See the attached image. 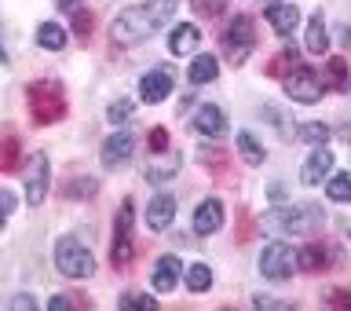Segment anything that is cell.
<instances>
[{"label":"cell","instance_id":"obj_40","mask_svg":"<svg viewBox=\"0 0 351 311\" xmlns=\"http://www.w3.org/2000/svg\"><path fill=\"white\" fill-rule=\"evenodd\" d=\"M48 308H51V311H66V308H70V301H66V297H51Z\"/></svg>","mask_w":351,"mask_h":311},{"label":"cell","instance_id":"obj_8","mask_svg":"<svg viewBox=\"0 0 351 311\" xmlns=\"http://www.w3.org/2000/svg\"><path fill=\"white\" fill-rule=\"evenodd\" d=\"M132 257H136V246H132V202H125L117 213V224H114V249H110V260H114V268H128Z\"/></svg>","mask_w":351,"mask_h":311},{"label":"cell","instance_id":"obj_9","mask_svg":"<svg viewBox=\"0 0 351 311\" xmlns=\"http://www.w3.org/2000/svg\"><path fill=\"white\" fill-rule=\"evenodd\" d=\"M26 165H29V169H26V202H29V205H40L44 194H48V180H51V172H48V154L37 150Z\"/></svg>","mask_w":351,"mask_h":311},{"label":"cell","instance_id":"obj_23","mask_svg":"<svg viewBox=\"0 0 351 311\" xmlns=\"http://www.w3.org/2000/svg\"><path fill=\"white\" fill-rule=\"evenodd\" d=\"M66 41H70V33H66L59 22H40V26H37V44H40V48L62 51V48H66Z\"/></svg>","mask_w":351,"mask_h":311},{"label":"cell","instance_id":"obj_14","mask_svg":"<svg viewBox=\"0 0 351 311\" xmlns=\"http://www.w3.org/2000/svg\"><path fill=\"white\" fill-rule=\"evenodd\" d=\"M172 216H176V194H165V191L154 194L150 205H147V227L154 235H161V231L172 224Z\"/></svg>","mask_w":351,"mask_h":311},{"label":"cell","instance_id":"obj_13","mask_svg":"<svg viewBox=\"0 0 351 311\" xmlns=\"http://www.w3.org/2000/svg\"><path fill=\"white\" fill-rule=\"evenodd\" d=\"M329 169H333V150L322 143V147H315L311 154H307V161H304V169H300V183H304V187L322 183Z\"/></svg>","mask_w":351,"mask_h":311},{"label":"cell","instance_id":"obj_6","mask_svg":"<svg viewBox=\"0 0 351 311\" xmlns=\"http://www.w3.org/2000/svg\"><path fill=\"white\" fill-rule=\"evenodd\" d=\"M285 95L293 103H318L326 95V77L311 70V66H300L296 62L289 73H285Z\"/></svg>","mask_w":351,"mask_h":311},{"label":"cell","instance_id":"obj_31","mask_svg":"<svg viewBox=\"0 0 351 311\" xmlns=\"http://www.w3.org/2000/svg\"><path fill=\"white\" fill-rule=\"evenodd\" d=\"M191 8H194L202 19H216V15H223L227 0H191Z\"/></svg>","mask_w":351,"mask_h":311},{"label":"cell","instance_id":"obj_36","mask_svg":"<svg viewBox=\"0 0 351 311\" xmlns=\"http://www.w3.org/2000/svg\"><path fill=\"white\" fill-rule=\"evenodd\" d=\"M329 304L333 308H351V290H333L329 293Z\"/></svg>","mask_w":351,"mask_h":311},{"label":"cell","instance_id":"obj_42","mask_svg":"<svg viewBox=\"0 0 351 311\" xmlns=\"http://www.w3.org/2000/svg\"><path fill=\"white\" fill-rule=\"evenodd\" d=\"M0 62H8V51H4V44H0Z\"/></svg>","mask_w":351,"mask_h":311},{"label":"cell","instance_id":"obj_34","mask_svg":"<svg viewBox=\"0 0 351 311\" xmlns=\"http://www.w3.org/2000/svg\"><path fill=\"white\" fill-rule=\"evenodd\" d=\"M73 30H77V37H81V41H88V37H92V15H88V11H77V15H73Z\"/></svg>","mask_w":351,"mask_h":311},{"label":"cell","instance_id":"obj_26","mask_svg":"<svg viewBox=\"0 0 351 311\" xmlns=\"http://www.w3.org/2000/svg\"><path fill=\"white\" fill-rule=\"evenodd\" d=\"M186 290H191V293L213 290V271H208L205 264H194V268H186Z\"/></svg>","mask_w":351,"mask_h":311},{"label":"cell","instance_id":"obj_39","mask_svg":"<svg viewBox=\"0 0 351 311\" xmlns=\"http://www.w3.org/2000/svg\"><path fill=\"white\" fill-rule=\"evenodd\" d=\"M15 308L19 311H29V308H37V301H33V297H15Z\"/></svg>","mask_w":351,"mask_h":311},{"label":"cell","instance_id":"obj_12","mask_svg":"<svg viewBox=\"0 0 351 311\" xmlns=\"http://www.w3.org/2000/svg\"><path fill=\"white\" fill-rule=\"evenodd\" d=\"M194 132H197V136H205V139H219L227 132L223 110H219L216 103H202V106H197V114H194Z\"/></svg>","mask_w":351,"mask_h":311},{"label":"cell","instance_id":"obj_19","mask_svg":"<svg viewBox=\"0 0 351 311\" xmlns=\"http://www.w3.org/2000/svg\"><path fill=\"white\" fill-rule=\"evenodd\" d=\"M304 48L311 51V55H326V48H329V30H326V15H322V11H315V15L307 19Z\"/></svg>","mask_w":351,"mask_h":311},{"label":"cell","instance_id":"obj_45","mask_svg":"<svg viewBox=\"0 0 351 311\" xmlns=\"http://www.w3.org/2000/svg\"><path fill=\"white\" fill-rule=\"evenodd\" d=\"M263 4H282V0H263Z\"/></svg>","mask_w":351,"mask_h":311},{"label":"cell","instance_id":"obj_2","mask_svg":"<svg viewBox=\"0 0 351 311\" xmlns=\"http://www.w3.org/2000/svg\"><path fill=\"white\" fill-rule=\"evenodd\" d=\"M26 103H29V117L37 125H55L59 117H66V92L59 81L44 77V81H33L26 88Z\"/></svg>","mask_w":351,"mask_h":311},{"label":"cell","instance_id":"obj_27","mask_svg":"<svg viewBox=\"0 0 351 311\" xmlns=\"http://www.w3.org/2000/svg\"><path fill=\"white\" fill-rule=\"evenodd\" d=\"M293 136L304 139V143H326L329 139V125H322V121H304V125L293 128Z\"/></svg>","mask_w":351,"mask_h":311},{"label":"cell","instance_id":"obj_18","mask_svg":"<svg viewBox=\"0 0 351 311\" xmlns=\"http://www.w3.org/2000/svg\"><path fill=\"white\" fill-rule=\"evenodd\" d=\"M197 44H202V33H197L194 22H180V26H172V33H169V51L172 55H191Z\"/></svg>","mask_w":351,"mask_h":311},{"label":"cell","instance_id":"obj_5","mask_svg":"<svg viewBox=\"0 0 351 311\" xmlns=\"http://www.w3.org/2000/svg\"><path fill=\"white\" fill-rule=\"evenodd\" d=\"M55 268H59V275H66V279H88V275L95 271V257L81 238L66 235V238L55 242Z\"/></svg>","mask_w":351,"mask_h":311},{"label":"cell","instance_id":"obj_17","mask_svg":"<svg viewBox=\"0 0 351 311\" xmlns=\"http://www.w3.org/2000/svg\"><path fill=\"white\" fill-rule=\"evenodd\" d=\"M180 286V257L165 253V257L154 264V290L158 293H172Z\"/></svg>","mask_w":351,"mask_h":311},{"label":"cell","instance_id":"obj_15","mask_svg":"<svg viewBox=\"0 0 351 311\" xmlns=\"http://www.w3.org/2000/svg\"><path fill=\"white\" fill-rule=\"evenodd\" d=\"M219 227H223V205L219 198H205L194 209V235H216Z\"/></svg>","mask_w":351,"mask_h":311},{"label":"cell","instance_id":"obj_29","mask_svg":"<svg viewBox=\"0 0 351 311\" xmlns=\"http://www.w3.org/2000/svg\"><path fill=\"white\" fill-rule=\"evenodd\" d=\"M293 66H296V48H285L282 55H274V59L267 62V73H271V77H282V81H285V73H289Z\"/></svg>","mask_w":351,"mask_h":311},{"label":"cell","instance_id":"obj_35","mask_svg":"<svg viewBox=\"0 0 351 311\" xmlns=\"http://www.w3.org/2000/svg\"><path fill=\"white\" fill-rule=\"evenodd\" d=\"M150 150H154V154H165V150H169V132H165L161 125L150 128Z\"/></svg>","mask_w":351,"mask_h":311},{"label":"cell","instance_id":"obj_1","mask_svg":"<svg viewBox=\"0 0 351 311\" xmlns=\"http://www.w3.org/2000/svg\"><path fill=\"white\" fill-rule=\"evenodd\" d=\"M172 11H176V0H150V4H139V8H125L110 22V41L117 48H132V44L154 37L172 19Z\"/></svg>","mask_w":351,"mask_h":311},{"label":"cell","instance_id":"obj_10","mask_svg":"<svg viewBox=\"0 0 351 311\" xmlns=\"http://www.w3.org/2000/svg\"><path fill=\"white\" fill-rule=\"evenodd\" d=\"M132 150H136V136H132L128 128H117L114 136H106L103 150H99V158H103L106 169H121V165L132 158Z\"/></svg>","mask_w":351,"mask_h":311},{"label":"cell","instance_id":"obj_41","mask_svg":"<svg viewBox=\"0 0 351 311\" xmlns=\"http://www.w3.org/2000/svg\"><path fill=\"white\" fill-rule=\"evenodd\" d=\"M344 44H348V48H351V26L344 30Z\"/></svg>","mask_w":351,"mask_h":311},{"label":"cell","instance_id":"obj_30","mask_svg":"<svg viewBox=\"0 0 351 311\" xmlns=\"http://www.w3.org/2000/svg\"><path fill=\"white\" fill-rule=\"evenodd\" d=\"M95 191H99L95 180H70V183L62 187V194L66 198H77V202H81V198H92Z\"/></svg>","mask_w":351,"mask_h":311},{"label":"cell","instance_id":"obj_24","mask_svg":"<svg viewBox=\"0 0 351 311\" xmlns=\"http://www.w3.org/2000/svg\"><path fill=\"white\" fill-rule=\"evenodd\" d=\"M238 154L245 158V165H263V158H267L263 143L252 136V132H238Z\"/></svg>","mask_w":351,"mask_h":311},{"label":"cell","instance_id":"obj_25","mask_svg":"<svg viewBox=\"0 0 351 311\" xmlns=\"http://www.w3.org/2000/svg\"><path fill=\"white\" fill-rule=\"evenodd\" d=\"M19 161H22V158H19V136H15V132H8V136L0 139V169H4V172H15V169H22Z\"/></svg>","mask_w":351,"mask_h":311},{"label":"cell","instance_id":"obj_7","mask_svg":"<svg viewBox=\"0 0 351 311\" xmlns=\"http://www.w3.org/2000/svg\"><path fill=\"white\" fill-rule=\"evenodd\" d=\"M296 271V253L285 242H267L260 253V275L267 282H285Z\"/></svg>","mask_w":351,"mask_h":311},{"label":"cell","instance_id":"obj_16","mask_svg":"<svg viewBox=\"0 0 351 311\" xmlns=\"http://www.w3.org/2000/svg\"><path fill=\"white\" fill-rule=\"evenodd\" d=\"M263 8H267L271 30L278 33V37H289V33H296V22H300V11H296V4L282 0V4H263Z\"/></svg>","mask_w":351,"mask_h":311},{"label":"cell","instance_id":"obj_11","mask_svg":"<svg viewBox=\"0 0 351 311\" xmlns=\"http://www.w3.org/2000/svg\"><path fill=\"white\" fill-rule=\"evenodd\" d=\"M176 88V77L169 70H150L147 77L139 81V99L143 103H165Z\"/></svg>","mask_w":351,"mask_h":311},{"label":"cell","instance_id":"obj_28","mask_svg":"<svg viewBox=\"0 0 351 311\" xmlns=\"http://www.w3.org/2000/svg\"><path fill=\"white\" fill-rule=\"evenodd\" d=\"M326 194L333 198V202H340V205L351 202V176H348V172H337L333 180L326 183Z\"/></svg>","mask_w":351,"mask_h":311},{"label":"cell","instance_id":"obj_43","mask_svg":"<svg viewBox=\"0 0 351 311\" xmlns=\"http://www.w3.org/2000/svg\"><path fill=\"white\" fill-rule=\"evenodd\" d=\"M4 220H8V213H4V205H0V227H4Z\"/></svg>","mask_w":351,"mask_h":311},{"label":"cell","instance_id":"obj_37","mask_svg":"<svg viewBox=\"0 0 351 311\" xmlns=\"http://www.w3.org/2000/svg\"><path fill=\"white\" fill-rule=\"evenodd\" d=\"M252 304H256V308H289V304L274 301V297H263V293H256V297H252Z\"/></svg>","mask_w":351,"mask_h":311},{"label":"cell","instance_id":"obj_44","mask_svg":"<svg viewBox=\"0 0 351 311\" xmlns=\"http://www.w3.org/2000/svg\"><path fill=\"white\" fill-rule=\"evenodd\" d=\"M59 4H62V8H73V4H77V0H59Z\"/></svg>","mask_w":351,"mask_h":311},{"label":"cell","instance_id":"obj_20","mask_svg":"<svg viewBox=\"0 0 351 311\" xmlns=\"http://www.w3.org/2000/svg\"><path fill=\"white\" fill-rule=\"evenodd\" d=\"M329 264H333V257H329V249L318 246V242H311V246H304V249H296V268L307 271V275L326 271Z\"/></svg>","mask_w":351,"mask_h":311},{"label":"cell","instance_id":"obj_33","mask_svg":"<svg viewBox=\"0 0 351 311\" xmlns=\"http://www.w3.org/2000/svg\"><path fill=\"white\" fill-rule=\"evenodd\" d=\"M121 304H125V308H158V301H154V297L150 293H128V297H121Z\"/></svg>","mask_w":351,"mask_h":311},{"label":"cell","instance_id":"obj_21","mask_svg":"<svg viewBox=\"0 0 351 311\" xmlns=\"http://www.w3.org/2000/svg\"><path fill=\"white\" fill-rule=\"evenodd\" d=\"M186 77H191V84H213L216 77H219V59L216 55H194V62H191V70H186Z\"/></svg>","mask_w":351,"mask_h":311},{"label":"cell","instance_id":"obj_22","mask_svg":"<svg viewBox=\"0 0 351 311\" xmlns=\"http://www.w3.org/2000/svg\"><path fill=\"white\" fill-rule=\"evenodd\" d=\"M326 88H337V92H351V70H348V59H340V55H333V59L326 62Z\"/></svg>","mask_w":351,"mask_h":311},{"label":"cell","instance_id":"obj_4","mask_svg":"<svg viewBox=\"0 0 351 311\" xmlns=\"http://www.w3.org/2000/svg\"><path fill=\"white\" fill-rule=\"evenodd\" d=\"M322 209L318 205H285V209H274V213L263 216V227L271 231H282V235H307L322 224Z\"/></svg>","mask_w":351,"mask_h":311},{"label":"cell","instance_id":"obj_32","mask_svg":"<svg viewBox=\"0 0 351 311\" xmlns=\"http://www.w3.org/2000/svg\"><path fill=\"white\" fill-rule=\"evenodd\" d=\"M106 117H110V125H121V121H128V117H132V99H117V103L106 110Z\"/></svg>","mask_w":351,"mask_h":311},{"label":"cell","instance_id":"obj_3","mask_svg":"<svg viewBox=\"0 0 351 311\" xmlns=\"http://www.w3.org/2000/svg\"><path fill=\"white\" fill-rule=\"evenodd\" d=\"M219 48H223V59L230 66H245L252 48H256V22L252 15H234L219 33Z\"/></svg>","mask_w":351,"mask_h":311},{"label":"cell","instance_id":"obj_38","mask_svg":"<svg viewBox=\"0 0 351 311\" xmlns=\"http://www.w3.org/2000/svg\"><path fill=\"white\" fill-rule=\"evenodd\" d=\"M0 205H4V213H11V209H15V194H11V191H0Z\"/></svg>","mask_w":351,"mask_h":311}]
</instances>
